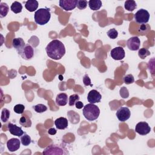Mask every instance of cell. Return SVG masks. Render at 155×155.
<instances>
[{
    "instance_id": "obj_24",
    "label": "cell",
    "mask_w": 155,
    "mask_h": 155,
    "mask_svg": "<svg viewBox=\"0 0 155 155\" xmlns=\"http://www.w3.org/2000/svg\"><path fill=\"white\" fill-rule=\"evenodd\" d=\"M20 140L21 142V143L24 146H28L31 142V139L30 136L28 134H26V133H24L22 136H21V140Z\"/></svg>"
},
{
    "instance_id": "obj_18",
    "label": "cell",
    "mask_w": 155,
    "mask_h": 155,
    "mask_svg": "<svg viewBox=\"0 0 155 155\" xmlns=\"http://www.w3.org/2000/svg\"><path fill=\"white\" fill-rule=\"evenodd\" d=\"M25 7L28 11L33 12L37 10L38 7V2L36 0H28L26 1Z\"/></svg>"
},
{
    "instance_id": "obj_23",
    "label": "cell",
    "mask_w": 155,
    "mask_h": 155,
    "mask_svg": "<svg viewBox=\"0 0 155 155\" xmlns=\"http://www.w3.org/2000/svg\"><path fill=\"white\" fill-rule=\"evenodd\" d=\"M19 124L24 127H30L31 125V121L28 117L22 116L19 119Z\"/></svg>"
},
{
    "instance_id": "obj_29",
    "label": "cell",
    "mask_w": 155,
    "mask_h": 155,
    "mask_svg": "<svg viewBox=\"0 0 155 155\" xmlns=\"http://www.w3.org/2000/svg\"><path fill=\"white\" fill-rule=\"evenodd\" d=\"M107 36L110 39H116L117 37V36H118V32H117V31L115 28H111V29H110L107 31Z\"/></svg>"
},
{
    "instance_id": "obj_32",
    "label": "cell",
    "mask_w": 155,
    "mask_h": 155,
    "mask_svg": "<svg viewBox=\"0 0 155 155\" xmlns=\"http://www.w3.org/2000/svg\"><path fill=\"white\" fill-rule=\"evenodd\" d=\"M87 4L88 2L85 0H78L76 7L79 10H84L87 7Z\"/></svg>"
},
{
    "instance_id": "obj_34",
    "label": "cell",
    "mask_w": 155,
    "mask_h": 155,
    "mask_svg": "<svg viewBox=\"0 0 155 155\" xmlns=\"http://www.w3.org/2000/svg\"><path fill=\"white\" fill-rule=\"evenodd\" d=\"M83 82H84V84L85 85V86H88V85H90V86H92L93 85L91 84V80L88 76V74H85L83 77Z\"/></svg>"
},
{
    "instance_id": "obj_20",
    "label": "cell",
    "mask_w": 155,
    "mask_h": 155,
    "mask_svg": "<svg viewBox=\"0 0 155 155\" xmlns=\"http://www.w3.org/2000/svg\"><path fill=\"white\" fill-rule=\"evenodd\" d=\"M124 7L126 10L130 12H133L137 7V4L136 2L133 0L126 1L124 3Z\"/></svg>"
},
{
    "instance_id": "obj_15",
    "label": "cell",
    "mask_w": 155,
    "mask_h": 155,
    "mask_svg": "<svg viewBox=\"0 0 155 155\" xmlns=\"http://www.w3.org/2000/svg\"><path fill=\"white\" fill-rule=\"evenodd\" d=\"M54 125L58 129L64 130L68 127V120L64 117H59L55 120Z\"/></svg>"
},
{
    "instance_id": "obj_33",
    "label": "cell",
    "mask_w": 155,
    "mask_h": 155,
    "mask_svg": "<svg viewBox=\"0 0 155 155\" xmlns=\"http://www.w3.org/2000/svg\"><path fill=\"white\" fill-rule=\"evenodd\" d=\"M120 95L123 99L128 98L129 96V92L128 89L125 87H122L120 89Z\"/></svg>"
},
{
    "instance_id": "obj_28",
    "label": "cell",
    "mask_w": 155,
    "mask_h": 155,
    "mask_svg": "<svg viewBox=\"0 0 155 155\" xmlns=\"http://www.w3.org/2000/svg\"><path fill=\"white\" fill-rule=\"evenodd\" d=\"M79 96L77 94H73L71 95L69 97V102H68V105L70 106H73L75 105L76 102H78L79 100Z\"/></svg>"
},
{
    "instance_id": "obj_4",
    "label": "cell",
    "mask_w": 155,
    "mask_h": 155,
    "mask_svg": "<svg viewBox=\"0 0 155 155\" xmlns=\"http://www.w3.org/2000/svg\"><path fill=\"white\" fill-rule=\"evenodd\" d=\"M68 153L66 151V149H65L62 146L59 145L52 144L47 147H46L42 152L43 154L45 155H54V154H66Z\"/></svg>"
},
{
    "instance_id": "obj_8",
    "label": "cell",
    "mask_w": 155,
    "mask_h": 155,
    "mask_svg": "<svg viewBox=\"0 0 155 155\" xmlns=\"http://www.w3.org/2000/svg\"><path fill=\"white\" fill-rule=\"evenodd\" d=\"M135 131L138 134L143 136L148 134L150 132L151 128L147 122H140L136 124Z\"/></svg>"
},
{
    "instance_id": "obj_22",
    "label": "cell",
    "mask_w": 155,
    "mask_h": 155,
    "mask_svg": "<svg viewBox=\"0 0 155 155\" xmlns=\"http://www.w3.org/2000/svg\"><path fill=\"white\" fill-rule=\"evenodd\" d=\"M9 11L8 5L5 2L0 3V17L4 18L7 16Z\"/></svg>"
},
{
    "instance_id": "obj_10",
    "label": "cell",
    "mask_w": 155,
    "mask_h": 155,
    "mask_svg": "<svg viewBox=\"0 0 155 155\" xmlns=\"http://www.w3.org/2000/svg\"><path fill=\"white\" fill-rule=\"evenodd\" d=\"M78 0H60L59 6L65 11H71L77 5Z\"/></svg>"
},
{
    "instance_id": "obj_13",
    "label": "cell",
    "mask_w": 155,
    "mask_h": 155,
    "mask_svg": "<svg viewBox=\"0 0 155 155\" xmlns=\"http://www.w3.org/2000/svg\"><path fill=\"white\" fill-rule=\"evenodd\" d=\"M21 142V140L17 138H12L7 141V147L11 152L16 151L20 148Z\"/></svg>"
},
{
    "instance_id": "obj_5",
    "label": "cell",
    "mask_w": 155,
    "mask_h": 155,
    "mask_svg": "<svg viewBox=\"0 0 155 155\" xmlns=\"http://www.w3.org/2000/svg\"><path fill=\"white\" fill-rule=\"evenodd\" d=\"M135 21L139 24H147L150 19V13L145 9L141 8L134 14Z\"/></svg>"
},
{
    "instance_id": "obj_3",
    "label": "cell",
    "mask_w": 155,
    "mask_h": 155,
    "mask_svg": "<svg viewBox=\"0 0 155 155\" xmlns=\"http://www.w3.org/2000/svg\"><path fill=\"white\" fill-rule=\"evenodd\" d=\"M51 18L50 10L48 8H41L35 13V21L37 24L43 25L50 21Z\"/></svg>"
},
{
    "instance_id": "obj_6",
    "label": "cell",
    "mask_w": 155,
    "mask_h": 155,
    "mask_svg": "<svg viewBox=\"0 0 155 155\" xmlns=\"http://www.w3.org/2000/svg\"><path fill=\"white\" fill-rule=\"evenodd\" d=\"M18 52V54L25 60H30L34 56V49L29 44H27Z\"/></svg>"
},
{
    "instance_id": "obj_19",
    "label": "cell",
    "mask_w": 155,
    "mask_h": 155,
    "mask_svg": "<svg viewBox=\"0 0 155 155\" xmlns=\"http://www.w3.org/2000/svg\"><path fill=\"white\" fill-rule=\"evenodd\" d=\"M89 7L92 10H98L102 7V2L100 0H90L88 2Z\"/></svg>"
},
{
    "instance_id": "obj_16",
    "label": "cell",
    "mask_w": 155,
    "mask_h": 155,
    "mask_svg": "<svg viewBox=\"0 0 155 155\" xmlns=\"http://www.w3.org/2000/svg\"><path fill=\"white\" fill-rule=\"evenodd\" d=\"M68 102V96L66 93H62L57 95L56 103L58 106H65Z\"/></svg>"
},
{
    "instance_id": "obj_17",
    "label": "cell",
    "mask_w": 155,
    "mask_h": 155,
    "mask_svg": "<svg viewBox=\"0 0 155 155\" xmlns=\"http://www.w3.org/2000/svg\"><path fill=\"white\" fill-rule=\"evenodd\" d=\"M13 47L16 48V50L19 51L21 50L25 45L24 41L21 38H14L12 41Z\"/></svg>"
},
{
    "instance_id": "obj_14",
    "label": "cell",
    "mask_w": 155,
    "mask_h": 155,
    "mask_svg": "<svg viewBox=\"0 0 155 155\" xmlns=\"http://www.w3.org/2000/svg\"><path fill=\"white\" fill-rule=\"evenodd\" d=\"M7 127H8V130L9 132L12 135L16 136H18V137H21V136H22L25 133L23 131V130H22L21 127H19L17 126L16 125L13 124L11 122H9L8 124Z\"/></svg>"
},
{
    "instance_id": "obj_31",
    "label": "cell",
    "mask_w": 155,
    "mask_h": 155,
    "mask_svg": "<svg viewBox=\"0 0 155 155\" xmlns=\"http://www.w3.org/2000/svg\"><path fill=\"white\" fill-rule=\"evenodd\" d=\"M24 110L25 107L22 104H17L13 108L14 111L17 114H22L24 111Z\"/></svg>"
},
{
    "instance_id": "obj_1",
    "label": "cell",
    "mask_w": 155,
    "mask_h": 155,
    "mask_svg": "<svg viewBox=\"0 0 155 155\" xmlns=\"http://www.w3.org/2000/svg\"><path fill=\"white\" fill-rule=\"evenodd\" d=\"M45 51L47 56L52 59H61L65 53V48L64 44L58 39L51 41L47 45Z\"/></svg>"
},
{
    "instance_id": "obj_9",
    "label": "cell",
    "mask_w": 155,
    "mask_h": 155,
    "mask_svg": "<svg viewBox=\"0 0 155 155\" xmlns=\"http://www.w3.org/2000/svg\"><path fill=\"white\" fill-rule=\"evenodd\" d=\"M110 55L113 59L116 61H120L125 58V52L122 47H116L111 50Z\"/></svg>"
},
{
    "instance_id": "obj_21",
    "label": "cell",
    "mask_w": 155,
    "mask_h": 155,
    "mask_svg": "<svg viewBox=\"0 0 155 155\" xmlns=\"http://www.w3.org/2000/svg\"><path fill=\"white\" fill-rule=\"evenodd\" d=\"M11 10L15 13H21L22 10V5L21 3L18 1H15L12 3L10 7Z\"/></svg>"
},
{
    "instance_id": "obj_2",
    "label": "cell",
    "mask_w": 155,
    "mask_h": 155,
    "mask_svg": "<svg viewBox=\"0 0 155 155\" xmlns=\"http://www.w3.org/2000/svg\"><path fill=\"white\" fill-rule=\"evenodd\" d=\"M83 115L86 119L89 121L96 120L100 114L99 107L94 104H88L83 108Z\"/></svg>"
},
{
    "instance_id": "obj_30",
    "label": "cell",
    "mask_w": 155,
    "mask_h": 155,
    "mask_svg": "<svg viewBox=\"0 0 155 155\" xmlns=\"http://www.w3.org/2000/svg\"><path fill=\"white\" fill-rule=\"evenodd\" d=\"M124 82L126 84H131L134 82V76L131 74H128L124 77Z\"/></svg>"
},
{
    "instance_id": "obj_36",
    "label": "cell",
    "mask_w": 155,
    "mask_h": 155,
    "mask_svg": "<svg viewBox=\"0 0 155 155\" xmlns=\"http://www.w3.org/2000/svg\"><path fill=\"white\" fill-rule=\"evenodd\" d=\"M48 133L50 135H54L56 133V130L54 128H51L48 130Z\"/></svg>"
},
{
    "instance_id": "obj_11",
    "label": "cell",
    "mask_w": 155,
    "mask_h": 155,
    "mask_svg": "<svg viewBox=\"0 0 155 155\" xmlns=\"http://www.w3.org/2000/svg\"><path fill=\"white\" fill-rule=\"evenodd\" d=\"M140 41L137 36H133L129 38L127 42V45L129 50L136 51L139 48Z\"/></svg>"
},
{
    "instance_id": "obj_25",
    "label": "cell",
    "mask_w": 155,
    "mask_h": 155,
    "mask_svg": "<svg viewBox=\"0 0 155 155\" xmlns=\"http://www.w3.org/2000/svg\"><path fill=\"white\" fill-rule=\"evenodd\" d=\"M10 115V111L7 108H3L1 111V119L3 122H6L8 121Z\"/></svg>"
},
{
    "instance_id": "obj_26",
    "label": "cell",
    "mask_w": 155,
    "mask_h": 155,
    "mask_svg": "<svg viewBox=\"0 0 155 155\" xmlns=\"http://www.w3.org/2000/svg\"><path fill=\"white\" fill-rule=\"evenodd\" d=\"M33 108L35 110V111L36 113H41L45 112L47 110V107L45 105L42 104H39L38 105L33 106Z\"/></svg>"
},
{
    "instance_id": "obj_35",
    "label": "cell",
    "mask_w": 155,
    "mask_h": 155,
    "mask_svg": "<svg viewBox=\"0 0 155 155\" xmlns=\"http://www.w3.org/2000/svg\"><path fill=\"white\" fill-rule=\"evenodd\" d=\"M75 105H76V108L78 109H81V108H82V107H84L83 103L79 101H78V102H76Z\"/></svg>"
},
{
    "instance_id": "obj_12",
    "label": "cell",
    "mask_w": 155,
    "mask_h": 155,
    "mask_svg": "<svg viewBox=\"0 0 155 155\" xmlns=\"http://www.w3.org/2000/svg\"><path fill=\"white\" fill-rule=\"evenodd\" d=\"M102 98V96L100 94V93L96 90H91L87 96V100L91 104H95V103H99L100 102Z\"/></svg>"
},
{
    "instance_id": "obj_27",
    "label": "cell",
    "mask_w": 155,
    "mask_h": 155,
    "mask_svg": "<svg viewBox=\"0 0 155 155\" xmlns=\"http://www.w3.org/2000/svg\"><path fill=\"white\" fill-rule=\"evenodd\" d=\"M138 55H139V56L141 59H145L147 56L150 55V51H149L147 48H140V49L139 50Z\"/></svg>"
},
{
    "instance_id": "obj_7",
    "label": "cell",
    "mask_w": 155,
    "mask_h": 155,
    "mask_svg": "<svg viewBox=\"0 0 155 155\" xmlns=\"http://www.w3.org/2000/svg\"><path fill=\"white\" fill-rule=\"evenodd\" d=\"M116 114L119 121L125 122L130 118L131 112L128 108L126 107H121L117 110Z\"/></svg>"
}]
</instances>
